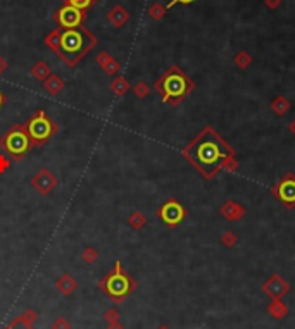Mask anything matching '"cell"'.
I'll return each instance as SVG.
<instances>
[{"instance_id": "cell-40", "label": "cell", "mask_w": 295, "mask_h": 329, "mask_svg": "<svg viewBox=\"0 0 295 329\" xmlns=\"http://www.w3.org/2000/svg\"><path fill=\"white\" fill-rule=\"evenodd\" d=\"M157 329H171V328H169V326H166V324H161Z\"/></svg>"}, {"instance_id": "cell-10", "label": "cell", "mask_w": 295, "mask_h": 329, "mask_svg": "<svg viewBox=\"0 0 295 329\" xmlns=\"http://www.w3.org/2000/svg\"><path fill=\"white\" fill-rule=\"evenodd\" d=\"M85 17H87V16H85L83 11H80V9H76V7H71V5H64V7L55 14V19H57V23H59V26L66 28V30H74V28H78L81 23H83Z\"/></svg>"}, {"instance_id": "cell-29", "label": "cell", "mask_w": 295, "mask_h": 329, "mask_svg": "<svg viewBox=\"0 0 295 329\" xmlns=\"http://www.w3.org/2000/svg\"><path fill=\"white\" fill-rule=\"evenodd\" d=\"M119 317H121V314H119V311H116V309H109V311H106V314H104V321H106L107 324L117 322Z\"/></svg>"}, {"instance_id": "cell-34", "label": "cell", "mask_w": 295, "mask_h": 329, "mask_svg": "<svg viewBox=\"0 0 295 329\" xmlns=\"http://www.w3.org/2000/svg\"><path fill=\"white\" fill-rule=\"evenodd\" d=\"M193 0H171L169 4L166 5V9H171L173 5H176V4H192Z\"/></svg>"}, {"instance_id": "cell-31", "label": "cell", "mask_w": 295, "mask_h": 329, "mask_svg": "<svg viewBox=\"0 0 295 329\" xmlns=\"http://www.w3.org/2000/svg\"><path fill=\"white\" fill-rule=\"evenodd\" d=\"M50 329H71V324H69V321L66 317H57L50 324Z\"/></svg>"}, {"instance_id": "cell-9", "label": "cell", "mask_w": 295, "mask_h": 329, "mask_svg": "<svg viewBox=\"0 0 295 329\" xmlns=\"http://www.w3.org/2000/svg\"><path fill=\"white\" fill-rule=\"evenodd\" d=\"M262 293L266 296H269L271 300H283L285 295L290 293V284L287 279L280 276V274H273L268 281H264L262 284Z\"/></svg>"}, {"instance_id": "cell-32", "label": "cell", "mask_w": 295, "mask_h": 329, "mask_svg": "<svg viewBox=\"0 0 295 329\" xmlns=\"http://www.w3.org/2000/svg\"><path fill=\"white\" fill-rule=\"evenodd\" d=\"M9 167H11V160H9L4 154H0V174L7 173Z\"/></svg>"}, {"instance_id": "cell-7", "label": "cell", "mask_w": 295, "mask_h": 329, "mask_svg": "<svg viewBox=\"0 0 295 329\" xmlns=\"http://www.w3.org/2000/svg\"><path fill=\"white\" fill-rule=\"evenodd\" d=\"M273 197L280 200L288 210L295 207V174L287 173L271 190Z\"/></svg>"}, {"instance_id": "cell-23", "label": "cell", "mask_w": 295, "mask_h": 329, "mask_svg": "<svg viewBox=\"0 0 295 329\" xmlns=\"http://www.w3.org/2000/svg\"><path fill=\"white\" fill-rule=\"evenodd\" d=\"M45 43L54 50V52L59 53V50H61V31H59V30H54L52 33L47 35Z\"/></svg>"}, {"instance_id": "cell-1", "label": "cell", "mask_w": 295, "mask_h": 329, "mask_svg": "<svg viewBox=\"0 0 295 329\" xmlns=\"http://www.w3.org/2000/svg\"><path fill=\"white\" fill-rule=\"evenodd\" d=\"M182 156L202 174V178L209 181L223 169L224 160L235 156V150L212 126H205L183 148Z\"/></svg>"}, {"instance_id": "cell-30", "label": "cell", "mask_w": 295, "mask_h": 329, "mask_svg": "<svg viewBox=\"0 0 295 329\" xmlns=\"http://www.w3.org/2000/svg\"><path fill=\"white\" fill-rule=\"evenodd\" d=\"M223 169H224V171H228V173H237V171H239V160L235 159V156H233V157H230V159L224 160Z\"/></svg>"}, {"instance_id": "cell-20", "label": "cell", "mask_w": 295, "mask_h": 329, "mask_svg": "<svg viewBox=\"0 0 295 329\" xmlns=\"http://www.w3.org/2000/svg\"><path fill=\"white\" fill-rule=\"evenodd\" d=\"M31 74H33L38 81H45L47 78L52 74V69H50V66L47 64V62L40 61L31 68Z\"/></svg>"}, {"instance_id": "cell-4", "label": "cell", "mask_w": 295, "mask_h": 329, "mask_svg": "<svg viewBox=\"0 0 295 329\" xmlns=\"http://www.w3.org/2000/svg\"><path fill=\"white\" fill-rule=\"evenodd\" d=\"M98 288L114 303H121L126 296H129L136 290V281L126 271H123L121 262L117 260L112 271L104 279L98 281Z\"/></svg>"}, {"instance_id": "cell-12", "label": "cell", "mask_w": 295, "mask_h": 329, "mask_svg": "<svg viewBox=\"0 0 295 329\" xmlns=\"http://www.w3.org/2000/svg\"><path fill=\"white\" fill-rule=\"evenodd\" d=\"M220 212H221V216L228 221H239L245 216V208H243L240 204H237V202H233V200L224 202Z\"/></svg>"}, {"instance_id": "cell-11", "label": "cell", "mask_w": 295, "mask_h": 329, "mask_svg": "<svg viewBox=\"0 0 295 329\" xmlns=\"http://www.w3.org/2000/svg\"><path fill=\"white\" fill-rule=\"evenodd\" d=\"M57 176L52 174V171L49 169H40L33 178H31V186L42 195H49L54 188L57 186Z\"/></svg>"}, {"instance_id": "cell-37", "label": "cell", "mask_w": 295, "mask_h": 329, "mask_svg": "<svg viewBox=\"0 0 295 329\" xmlns=\"http://www.w3.org/2000/svg\"><path fill=\"white\" fill-rule=\"evenodd\" d=\"M288 129H290V133H292V135H294V137H295V119L290 122V124H288Z\"/></svg>"}, {"instance_id": "cell-18", "label": "cell", "mask_w": 295, "mask_h": 329, "mask_svg": "<svg viewBox=\"0 0 295 329\" xmlns=\"http://www.w3.org/2000/svg\"><path fill=\"white\" fill-rule=\"evenodd\" d=\"M129 83L125 76H116L112 81H111V91L117 95V97H125L126 93L129 91Z\"/></svg>"}, {"instance_id": "cell-25", "label": "cell", "mask_w": 295, "mask_h": 329, "mask_svg": "<svg viewBox=\"0 0 295 329\" xmlns=\"http://www.w3.org/2000/svg\"><path fill=\"white\" fill-rule=\"evenodd\" d=\"M221 243H223L226 248H233V246L239 243V236L235 235L233 231H226V233H223V236H221Z\"/></svg>"}, {"instance_id": "cell-21", "label": "cell", "mask_w": 295, "mask_h": 329, "mask_svg": "<svg viewBox=\"0 0 295 329\" xmlns=\"http://www.w3.org/2000/svg\"><path fill=\"white\" fill-rule=\"evenodd\" d=\"M128 224H129V226H131L135 231H140V229H144V227L147 226V217H145L144 214H142V212L135 210V212H131V214H129Z\"/></svg>"}, {"instance_id": "cell-38", "label": "cell", "mask_w": 295, "mask_h": 329, "mask_svg": "<svg viewBox=\"0 0 295 329\" xmlns=\"http://www.w3.org/2000/svg\"><path fill=\"white\" fill-rule=\"evenodd\" d=\"M4 104H5V95L2 93V91H0V107L4 105Z\"/></svg>"}, {"instance_id": "cell-3", "label": "cell", "mask_w": 295, "mask_h": 329, "mask_svg": "<svg viewBox=\"0 0 295 329\" xmlns=\"http://www.w3.org/2000/svg\"><path fill=\"white\" fill-rule=\"evenodd\" d=\"M97 43L93 36L88 33L87 30H66L61 33V50H59V57L66 62L68 66L74 68L76 62L80 61L81 57Z\"/></svg>"}, {"instance_id": "cell-39", "label": "cell", "mask_w": 295, "mask_h": 329, "mask_svg": "<svg viewBox=\"0 0 295 329\" xmlns=\"http://www.w3.org/2000/svg\"><path fill=\"white\" fill-rule=\"evenodd\" d=\"M5 329H16V322H14V321H12V322H11V324H9V326H7V328H5ZM24 329H33V328H24Z\"/></svg>"}, {"instance_id": "cell-5", "label": "cell", "mask_w": 295, "mask_h": 329, "mask_svg": "<svg viewBox=\"0 0 295 329\" xmlns=\"http://www.w3.org/2000/svg\"><path fill=\"white\" fill-rule=\"evenodd\" d=\"M0 148H2L12 160H16V162L23 160V157L33 148L31 147L30 137H28L26 122H24V124L12 126L4 137L0 138Z\"/></svg>"}, {"instance_id": "cell-22", "label": "cell", "mask_w": 295, "mask_h": 329, "mask_svg": "<svg viewBox=\"0 0 295 329\" xmlns=\"http://www.w3.org/2000/svg\"><path fill=\"white\" fill-rule=\"evenodd\" d=\"M233 62L239 69H247V68H250V64H252V55H250L249 52H245V50H242V52H239L235 55Z\"/></svg>"}, {"instance_id": "cell-15", "label": "cell", "mask_w": 295, "mask_h": 329, "mask_svg": "<svg viewBox=\"0 0 295 329\" xmlns=\"http://www.w3.org/2000/svg\"><path fill=\"white\" fill-rule=\"evenodd\" d=\"M268 314L271 315L273 319L280 321V319L288 315V305L283 303V300H271L268 305Z\"/></svg>"}, {"instance_id": "cell-28", "label": "cell", "mask_w": 295, "mask_h": 329, "mask_svg": "<svg viewBox=\"0 0 295 329\" xmlns=\"http://www.w3.org/2000/svg\"><path fill=\"white\" fill-rule=\"evenodd\" d=\"M95 0H66V5H71V7L80 9V11H85L88 9L92 4H93Z\"/></svg>"}, {"instance_id": "cell-16", "label": "cell", "mask_w": 295, "mask_h": 329, "mask_svg": "<svg viewBox=\"0 0 295 329\" xmlns=\"http://www.w3.org/2000/svg\"><path fill=\"white\" fill-rule=\"evenodd\" d=\"M107 19H109L111 23H112L116 28H121L123 24H125L126 21L129 19V14H128V11H126V9L121 7V5H116V7L111 9V11H109V14H107Z\"/></svg>"}, {"instance_id": "cell-27", "label": "cell", "mask_w": 295, "mask_h": 329, "mask_svg": "<svg viewBox=\"0 0 295 329\" xmlns=\"http://www.w3.org/2000/svg\"><path fill=\"white\" fill-rule=\"evenodd\" d=\"M167 9L164 7V5L161 4H154L150 9H148V16H150L152 19H155V21H159V19L164 17V14H166Z\"/></svg>"}, {"instance_id": "cell-33", "label": "cell", "mask_w": 295, "mask_h": 329, "mask_svg": "<svg viewBox=\"0 0 295 329\" xmlns=\"http://www.w3.org/2000/svg\"><path fill=\"white\" fill-rule=\"evenodd\" d=\"M281 0H264V5L268 9H271V11H277L278 7H280Z\"/></svg>"}, {"instance_id": "cell-14", "label": "cell", "mask_w": 295, "mask_h": 329, "mask_svg": "<svg viewBox=\"0 0 295 329\" xmlns=\"http://www.w3.org/2000/svg\"><path fill=\"white\" fill-rule=\"evenodd\" d=\"M55 288L64 296H69L71 293H74V290L78 288V283H76V279L71 274H62V276L55 281Z\"/></svg>"}, {"instance_id": "cell-8", "label": "cell", "mask_w": 295, "mask_h": 329, "mask_svg": "<svg viewBox=\"0 0 295 329\" xmlns=\"http://www.w3.org/2000/svg\"><path fill=\"white\" fill-rule=\"evenodd\" d=\"M157 216H159V219L163 221L166 226L176 227L186 217V208L183 207L180 202H176L174 198H171V200H167L163 207H159Z\"/></svg>"}, {"instance_id": "cell-24", "label": "cell", "mask_w": 295, "mask_h": 329, "mask_svg": "<svg viewBox=\"0 0 295 329\" xmlns=\"http://www.w3.org/2000/svg\"><path fill=\"white\" fill-rule=\"evenodd\" d=\"M81 259H83V262H87V264H93L98 259V252L93 246H87V248L81 252Z\"/></svg>"}, {"instance_id": "cell-35", "label": "cell", "mask_w": 295, "mask_h": 329, "mask_svg": "<svg viewBox=\"0 0 295 329\" xmlns=\"http://www.w3.org/2000/svg\"><path fill=\"white\" fill-rule=\"evenodd\" d=\"M107 329H125V326L117 321V322H111V324H107Z\"/></svg>"}, {"instance_id": "cell-2", "label": "cell", "mask_w": 295, "mask_h": 329, "mask_svg": "<svg viewBox=\"0 0 295 329\" xmlns=\"http://www.w3.org/2000/svg\"><path fill=\"white\" fill-rule=\"evenodd\" d=\"M155 91L163 97V102L171 107H176L195 90V83L178 68H169L159 80L154 83Z\"/></svg>"}, {"instance_id": "cell-13", "label": "cell", "mask_w": 295, "mask_h": 329, "mask_svg": "<svg viewBox=\"0 0 295 329\" xmlns=\"http://www.w3.org/2000/svg\"><path fill=\"white\" fill-rule=\"evenodd\" d=\"M97 62H98V66L104 69V72H106L107 76H116L117 72H119V69H121L119 62H117L116 59H112V57H111L107 52H100V53H98V55H97Z\"/></svg>"}, {"instance_id": "cell-19", "label": "cell", "mask_w": 295, "mask_h": 329, "mask_svg": "<svg viewBox=\"0 0 295 329\" xmlns=\"http://www.w3.org/2000/svg\"><path fill=\"white\" fill-rule=\"evenodd\" d=\"M292 104L288 99H285V97H281V95H278V97H275V99L271 100V110L277 116H285V114L290 110Z\"/></svg>"}, {"instance_id": "cell-36", "label": "cell", "mask_w": 295, "mask_h": 329, "mask_svg": "<svg viewBox=\"0 0 295 329\" xmlns=\"http://www.w3.org/2000/svg\"><path fill=\"white\" fill-rule=\"evenodd\" d=\"M5 69H7V62H5L4 57L0 55V74H2V72H4Z\"/></svg>"}, {"instance_id": "cell-26", "label": "cell", "mask_w": 295, "mask_h": 329, "mask_svg": "<svg viewBox=\"0 0 295 329\" xmlns=\"http://www.w3.org/2000/svg\"><path fill=\"white\" fill-rule=\"evenodd\" d=\"M133 93H135L138 99H145V97H148V93H150V88H148V85L145 83V81H138V83L133 87Z\"/></svg>"}, {"instance_id": "cell-17", "label": "cell", "mask_w": 295, "mask_h": 329, "mask_svg": "<svg viewBox=\"0 0 295 329\" xmlns=\"http://www.w3.org/2000/svg\"><path fill=\"white\" fill-rule=\"evenodd\" d=\"M43 87H45V90L49 91L50 95L57 97V95H59L62 90H64V81H62L61 76L50 74L49 78H47V80L43 81Z\"/></svg>"}, {"instance_id": "cell-6", "label": "cell", "mask_w": 295, "mask_h": 329, "mask_svg": "<svg viewBox=\"0 0 295 329\" xmlns=\"http://www.w3.org/2000/svg\"><path fill=\"white\" fill-rule=\"evenodd\" d=\"M26 129L31 147H42L57 133V124H54L45 110H37L26 121Z\"/></svg>"}]
</instances>
